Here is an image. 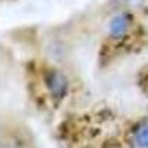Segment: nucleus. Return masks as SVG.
<instances>
[{
    "mask_svg": "<svg viewBox=\"0 0 148 148\" xmlns=\"http://www.w3.org/2000/svg\"><path fill=\"white\" fill-rule=\"evenodd\" d=\"M43 80H45V86H46L49 95L52 98H55V99L64 98V95L67 93L68 83L62 73L58 70H53V68H49L45 73Z\"/></svg>",
    "mask_w": 148,
    "mask_h": 148,
    "instance_id": "obj_1",
    "label": "nucleus"
},
{
    "mask_svg": "<svg viewBox=\"0 0 148 148\" xmlns=\"http://www.w3.org/2000/svg\"><path fill=\"white\" fill-rule=\"evenodd\" d=\"M2 148H21V147L16 144V141H8L2 144Z\"/></svg>",
    "mask_w": 148,
    "mask_h": 148,
    "instance_id": "obj_4",
    "label": "nucleus"
},
{
    "mask_svg": "<svg viewBox=\"0 0 148 148\" xmlns=\"http://www.w3.org/2000/svg\"><path fill=\"white\" fill-rule=\"evenodd\" d=\"M135 144L139 148H148V125L139 127L135 133Z\"/></svg>",
    "mask_w": 148,
    "mask_h": 148,
    "instance_id": "obj_3",
    "label": "nucleus"
},
{
    "mask_svg": "<svg viewBox=\"0 0 148 148\" xmlns=\"http://www.w3.org/2000/svg\"><path fill=\"white\" fill-rule=\"evenodd\" d=\"M127 28H129V16L127 15H117L111 21V25H110L111 36H116V37L123 36L127 31Z\"/></svg>",
    "mask_w": 148,
    "mask_h": 148,
    "instance_id": "obj_2",
    "label": "nucleus"
}]
</instances>
